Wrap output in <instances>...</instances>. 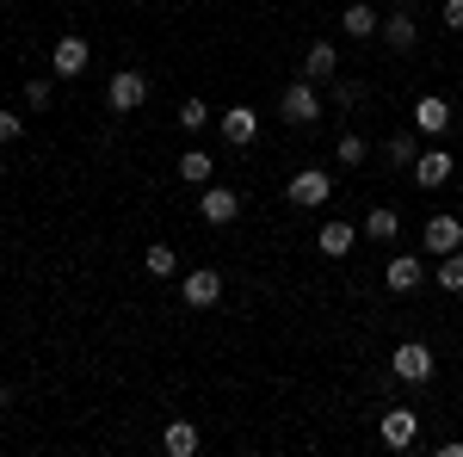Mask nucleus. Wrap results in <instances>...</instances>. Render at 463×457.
<instances>
[{
  "label": "nucleus",
  "instance_id": "2",
  "mask_svg": "<svg viewBox=\"0 0 463 457\" xmlns=\"http://www.w3.org/2000/svg\"><path fill=\"white\" fill-rule=\"evenodd\" d=\"M285 198L297 205V211H321V205L334 198V174H327V167H303V174H290Z\"/></svg>",
  "mask_w": 463,
  "mask_h": 457
},
{
  "label": "nucleus",
  "instance_id": "13",
  "mask_svg": "<svg viewBox=\"0 0 463 457\" xmlns=\"http://www.w3.org/2000/svg\"><path fill=\"white\" fill-rule=\"evenodd\" d=\"M414 130H420V137H445V130H451V106H445L439 93L414 100Z\"/></svg>",
  "mask_w": 463,
  "mask_h": 457
},
{
  "label": "nucleus",
  "instance_id": "15",
  "mask_svg": "<svg viewBox=\"0 0 463 457\" xmlns=\"http://www.w3.org/2000/svg\"><path fill=\"white\" fill-rule=\"evenodd\" d=\"M353 242H358V229H353V223H340V216L316 229V247L327 253V260H346V253H353Z\"/></svg>",
  "mask_w": 463,
  "mask_h": 457
},
{
  "label": "nucleus",
  "instance_id": "24",
  "mask_svg": "<svg viewBox=\"0 0 463 457\" xmlns=\"http://www.w3.org/2000/svg\"><path fill=\"white\" fill-rule=\"evenodd\" d=\"M383 155H390L395 167H414V155H420V148H414V137H408V130H402V137H390V148H383Z\"/></svg>",
  "mask_w": 463,
  "mask_h": 457
},
{
  "label": "nucleus",
  "instance_id": "23",
  "mask_svg": "<svg viewBox=\"0 0 463 457\" xmlns=\"http://www.w3.org/2000/svg\"><path fill=\"white\" fill-rule=\"evenodd\" d=\"M216 118H211V106H204V100H185V106H179V130H192V137H198V130H211Z\"/></svg>",
  "mask_w": 463,
  "mask_h": 457
},
{
  "label": "nucleus",
  "instance_id": "20",
  "mask_svg": "<svg viewBox=\"0 0 463 457\" xmlns=\"http://www.w3.org/2000/svg\"><path fill=\"white\" fill-rule=\"evenodd\" d=\"M432 279H439V290H451V297H463V247H458V253H439Z\"/></svg>",
  "mask_w": 463,
  "mask_h": 457
},
{
  "label": "nucleus",
  "instance_id": "30",
  "mask_svg": "<svg viewBox=\"0 0 463 457\" xmlns=\"http://www.w3.org/2000/svg\"><path fill=\"white\" fill-rule=\"evenodd\" d=\"M0 408H13V389H6V384H0Z\"/></svg>",
  "mask_w": 463,
  "mask_h": 457
},
{
  "label": "nucleus",
  "instance_id": "14",
  "mask_svg": "<svg viewBox=\"0 0 463 457\" xmlns=\"http://www.w3.org/2000/svg\"><path fill=\"white\" fill-rule=\"evenodd\" d=\"M463 247V216H427V253H458Z\"/></svg>",
  "mask_w": 463,
  "mask_h": 457
},
{
  "label": "nucleus",
  "instance_id": "8",
  "mask_svg": "<svg viewBox=\"0 0 463 457\" xmlns=\"http://www.w3.org/2000/svg\"><path fill=\"white\" fill-rule=\"evenodd\" d=\"M451 167H458V161H451V148H420L408 174H414V186H427V192H439V186L451 179Z\"/></svg>",
  "mask_w": 463,
  "mask_h": 457
},
{
  "label": "nucleus",
  "instance_id": "25",
  "mask_svg": "<svg viewBox=\"0 0 463 457\" xmlns=\"http://www.w3.org/2000/svg\"><path fill=\"white\" fill-rule=\"evenodd\" d=\"M334 155H340V167H358V161H364V137H353V130H346V137L334 142Z\"/></svg>",
  "mask_w": 463,
  "mask_h": 457
},
{
  "label": "nucleus",
  "instance_id": "22",
  "mask_svg": "<svg viewBox=\"0 0 463 457\" xmlns=\"http://www.w3.org/2000/svg\"><path fill=\"white\" fill-rule=\"evenodd\" d=\"M364 235H371V242H395V235H402V216H395L390 205L371 211V216H364Z\"/></svg>",
  "mask_w": 463,
  "mask_h": 457
},
{
  "label": "nucleus",
  "instance_id": "7",
  "mask_svg": "<svg viewBox=\"0 0 463 457\" xmlns=\"http://www.w3.org/2000/svg\"><path fill=\"white\" fill-rule=\"evenodd\" d=\"M179 297H185V309H216V297H222V272H216V266H198V272H185Z\"/></svg>",
  "mask_w": 463,
  "mask_h": 457
},
{
  "label": "nucleus",
  "instance_id": "11",
  "mask_svg": "<svg viewBox=\"0 0 463 457\" xmlns=\"http://www.w3.org/2000/svg\"><path fill=\"white\" fill-rule=\"evenodd\" d=\"M340 32L364 43V37L383 32V19H377V6H371V0H346V13H340Z\"/></svg>",
  "mask_w": 463,
  "mask_h": 457
},
{
  "label": "nucleus",
  "instance_id": "31",
  "mask_svg": "<svg viewBox=\"0 0 463 457\" xmlns=\"http://www.w3.org/2000/svg\"><path fill=\"white\" fill-rule=\"evenodd\" d=\"M0 174H6V161H0Z\"/></svg>",
  "mask_w": 463,
  "mask_h": 457
},
{
  "label": "nucleus",
  "instance_id": "16",
  "mask_svg": "<svg viewBox=\"0 0 463 457\" xmlns=\"http://www.w3.org/2000/svg\"><path fill=\"white\" fill-rule=\"evenodd\" d=\"M303 74H309V81H334V74H340V50H334L327 37H316L309 56H303Z\"/></svg>",
  "mask_w": 463,
  "mask_h": 457
},
{
  "label": "nucleus",
  "instance_id": "29",
  "mask_svg": "<svg viewBox=\"0 0 463 457\" xmlns=\"http://www.w3.org/2000/svg\"><path fill=\"white\" fill-rule=\"evenodd\" d=\"M445 32H463V0H445Z\"/></svg>",
  "mask_w": 463,
  "mask_h": 457
},
{
  "label": "nucleus",
  "instance_id": "18",
  "mask_svg": "<svg viewBox=\"0 0 463 457\" xmlns=\"http://www.w3.org/2000/svg\"><path fill=\"white\" fill-rule=\"evenodd\" d=\"M179 179H185V186H211L216 161L204 155V148H185V155H179Z\"/></svg>",
  "mask_w": 463,
  "mask_h": 457
},
{
  "label": "nucleus",
  "instance_id": "12",
  "mask_svg": "<svg viewBox=\"0 0 463 457\" xmlns=\"http://www.w3.org/2000/svg\"><path fill=\"white\" fill-rule=\"evenodd\" d=\"M420 279H427V266H420L414 253H395L390 266H383V284H390L395 297H408V290H420Z\"/></svg>",
  "mask_w": 463,
  "mask_h": 457
},
{
  "label": "nucleus",
  "instance_id": "1",
  "mask_svg": "<svg viewBox=\"0 0 463 457\" xmlns=\"http://www.w3.org/2000/svg\"><path fill=\"white\" fill-rule=\"evenodd\" d=\"M390 371L395 377H402V384H432V371H439V358H432V347L427 340H402V347H395V358H390Z\"/></svg>",
  "mask_w": 463,
  "mask_h": 457
},
{
  "label": "nucleus",
  "instance_id": "6",
  "mask_svg": "<svg viewBox=\"0 0 463 457\" xmlns=\"http://www.w3.org/2000/svg\"><path fill=\"white\" fill-rule=\"evenodd\" d=\"M198 192H204V198H198V216H204V223H216V229H222V223H235V216H241V192H235V186H198Z\"/></svg>",
  "mask_w": 463,
  "mask_h": 457
},
{
  "label": "nucleus",
  "instance_id": "10",
  "mask_svg": "<svg viewBox=\"0 0 463 457\" xmlns=\"http://www.w3.org/2000/svg\"><path fill=\"white\" fill-rule=\"evenodd\" d=\"M216 130H222V142H235V148H248V142L260 137V111H253V106H229L222 118H216Z\"/></svg>",
  "mask_w": 463,
  "mask_h": 457
},
{
  "label": "nucleus",
  "instance_id": "17",
  "mask_svg": "<svg viewBox=\"0 0 463 457\" xmlns=\"http://www.w3.org/2000/svg\"><path fill=\"white\" fill-rule=\"evenodd\" d=\"M383 43H390V50H420V25H414V13H390V19H383Z\"/></svg>",
  "mask_w": 463,
  "mask_h": 457
},
{
  "label": "nucleus",
  "instance_id": "28",
  "mask_svg": "<svg viewBox=\"0 0 463 457\" xmlns=\"http://www.w3.org/2000/svg\"><path fill=\"white\" fill-rule=\"evenodd\" d=\"M358 100H364L358 81H334V106H358Z\"/></svg>",
  "mask_w": 463,
  "mask_h": 457
},
{
  "label": "nucleus",
  "instance_id": "27",
  "mask_svg": "<svg viewBox=\"0 0 463 457\" xmlns=\"http://www.w3.org/2000/svg\"><path fill=\"white\" fill-rule=\"evenodd\" d=\"M50 100H56V87H50V81H32V87H25V106H32V111H43Z\"/></svg>",
  "mask_w": 463,
  "mask_h": 457
},
{
  "label": "nucleus",
  "instance_id": "5",
  "mask_svg": "<svg viewBox=\"0 0 463 457\" xmlns=\"http://www.w3.org/2000/svg\"><path fill=\"white\" fill-rule=\"evenodd\" d=\"M279 118H285V124H297V130H303V124H316V118H321L316 81H297V87H285V100H279Z\"/></svg>",
  "mask_w": 463,
  "mask_h": 457
},
{
  "label": "nucleus",
  "instance_id": "3",
  "mask_svg": "<svg viewBox=\"0 0 463 457\" xmlns=\"http://www.w3.org/2000/svg\"><path fill=\"white\" fill-rule=\"evenodd\" d=\"M377 433H383L390 452H414V445H420V414H414V408H383Z\"/></svg>",
  "mask_w": 463,
  "mask_h": 457
},
{
  "label": "nucleus",
  "instance_id": "9",
  "mask_svg": "<svg viewBox=\"0 0 463 457\" xmlns=\"http://www.w3.org/2000/svg\"><path fill=\"white\" fill-rule=\"evenodd\" d=\"M87 56H93V50H87V37H56V50H50V69L62 74V81H80V74H87Z\"/></svg>",
  "mask_w": 463,
  "mask_h": 457
},
{
  "label": "nucleus",
  "instance_id": "4",
  "mask_svg": "<svg viewBox=\"0 0 463 457\" xmlns=\"http://www.w3.org/2000/svg\"><path fill=\"white\" fill-rule=\"evenodd\" d=\"M143 100H148V74H143V69H118V74L106 81V106H111V111H137Z\"/></svg>",
  "mask_w": 463,
  "mask_h": 457
},
{
  "label": "nucleus",
  "instance_id": "26",
  "mask_svg": "<svg viewBox=\"0 0 463 457\" xmlns=\"http://www.w3.org/2000/svg\"><path fill=\"white\" fill-rule=\"evenodd\" d=\"M19 130H25V118H19V111H6V106H0V148H6V142H19Z\"/></svg>",
  "mask_w": 463,
  "mask_h": 457
},
{
  "label": "nucleus",
  "instance_id": "21",
  "mask_svg": "<svg viewBox=\"0 0 463 457\" xmlns=\"http://www.w3.org/2000/svg\"><path fill=\"white\" fill-rule=\"evenodd\" d=\"M143 272H148V279H174V272H179L174 247H167V242H155V247L143 253Z\"/></svg>",
  "mask_w": 463,
  "mask_h": 457
},
{
  "label": "nucleus",
  "instance_id": "19",
  "mask_svg": "<svg viewBox=\"0 0 463 457\" xmlns=\"http://www.w3.org/2000/svg\"><path fill=\"white\" fill-rule=\"evenodd\" d=\"M161 445H167V457H192V452H198V426H192V421H167Z\"/></svg>",
  "mask_w": 463,
  "mask_h": 457
}]
</instances>
